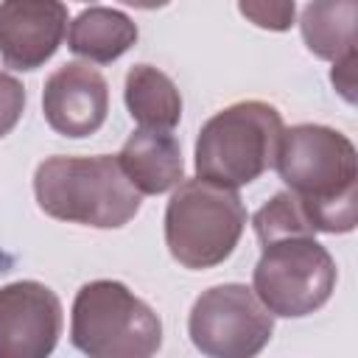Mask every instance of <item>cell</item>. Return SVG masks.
<instances>
[{
    "label": "cell",
    "mask_w": 358,
    "mask_h": 358,
    "mask_svg": "<svg viewBox=\"0 0 358 358\" xmlns=\"http://www.w3.org/2000/svg\"><path fill=\"white\" fill-rule=\"evenodd\" d=\"M274 168L299 199L313 232L355 229L358 157L347 134L319 123L282 129Z\"/></svg>",
    "instance_id": "obj_1"
},
{
    "label": "cell",
    "mask_w": 358,
    "mask_h": 358,
    "mask_svg": "<svg viewBox=\"0 0 358 358\" xmlns=\"http://www.w3.org/2000/svg\"><path fill=\"white\" fill-rule=\"evenodd\" d=\"M34 193L50 218L95 229L129 224L143 204V193L112 154L50 157L34 173Z\"/></svg>",
    "instance_id": "obj_2"
},
{
    "label": "cell",
    "mask_w": 358,
    "mask_h": 358,
    "mask_svg": "<svg viewBox=\"0 0 358 358\" xmlns=\"http://www.w3.org/2000/svg\"><path fill=\"white\" fill-rule=\"evenodd\" d=\"M282 115L266 101H241L215 112L196 140L199 179L241 187L266 173L280 148Z\"/></svg>",
    "instance_id": "obj_3"
},
{
    "label": "cell",
    "mask_w": 358,
    "mask_h": 358,
    "mask_svg": "<svg viewBox=\"0 0 358 358\" xmlns=\"http://www.w3.org/2000/svg\"><path fill=\"white\" fill-rule=\"evenodd\" d=\"M246 227V207L235 187L207 179L179 182L165 210V243L176 263L201 271L224 263Z\"/></svg>",
    "instance_id": "obj_4"
},
{
    "label": "cell",
    "mask_w": 358,
    "mask_h": 358,
    "mask_svg": "<svg viewBox=\"0 0 358 358\" xmlns=\"http://www.w3.org/2000/svg\"><path fill=\"white\" fill-rule=\"evenodd\" d=\"M70 338L92 358H148L162 344V322L123 282L92 280L73 299Z\"/></svg>",
    "instance_id": "obj_5"
},
{
    "label": "cell",
    "mask_w": 358,
    "mask_h": 358,
    "mask_svg": "<svg viewBox=\"0 0 358 358\" xmlns=\"http://www.w3.org/2000/svg\"><path fill=\"white\" fill-rule=\"evenodd\" d=\"M336 277V260L313 235H291L263 243L252 291L274 316L299 319L330 299Z\"/></svg>",
    "instance_id": "obj_6"
},
{
    "label": "cell",
    "mask_w": 358,
    "mask_h": 358,
    "mask_svg": "<svg viewBox=\"0 0 358 358\" xmlns=\"http://www.w3.org/2000/svg\"><path fill=\"white\" fill-rule=\"evenodd\" d=\"M190 341L199 352L213 358H249L257 355L271 333L274 313L257 294L241 282L207 288L190 308Z\"/></svg>",
    "instance_id": "obj_7"
},
{
    "label": "cell",
    "mask_w": 358,
    "mask_h": 358,
    "mask_svg": "<svg viewBox=\"0 0 358 358\" xmlns=\"http://www.w3.org/2000/svg\"><path fill=\"white\" fill-rule=\"evenodd\" d=\"M62 336V302L36 282L17 280L0 288V358H45Z\"/></svg>",
    "instance_id": "obj_8"
},
{
    "label": "cell",
    "mask_w": 358,
    "mask_h": 358,
    "mask_svg": "<svg viewBox=\"0 0 358 358\" xmlns=\"http://www.w3.org/2000/svg\"><path fill=\"white\" fill-rule=\"evenodd\" d=\"M42 112L53 131L64 137H90L106 120L109 84L84 62L62 64L45 81Z\"/></svg>",
    "instance_id": "obj_9"
},
{
    "label": "cell",
    "mask_w": 358,
    "mask_h": 358,
    "mask_svg": "<svg viewBox=\"0 0 358 358\" xmlns=\"http://www.w3.org/2000/svg\"><path fill=\"white\" fill-rule=\"evenodd\" d=\"M67 34L62 0H0V59L14 70L42 67Z\"/></svg>",
    "instance_id": "obj_10"
},
{
    "label": "cell",
    "mask_w": 358,
    "mask_h": 358,
    "mask_svg": "<svg viewBox=\"0 0 358 358\" xmlns=\"http://www.w3.org/2000/svg\"><path fill=\"white\" fill-rule=\"evenodd\" d=\"M117 162L129 182L148 196L165 193L182 182L185 162L173 134L157 129H137L120 148Z\"/></svg>",
    "instance_id": "obj_11"
},
{
    "label": "cell",
    "mask_w": 358,
    "mask_h": 358,
    "mask_svg": "<svg viewBox=\"0 0 358 358\" xmlns=\"http://www.w3.org/2000/svg\"><path fill=\"white\" fill-rule=\"evenodd\" d=\"M137 42V25L115 8H87L81 11L67 31V48L76 56H84L95 64H109L120 59Z\"/></svg>",
    "instance_id": "obj_12"
},
{
    "label": "cell",
    "mask_w": 358,
    "mask_h": 358,
    "mask_svg": "<svg viewBox=\"0 0 358 358\" xmlns=\"http://www.w3.org/2000/svg\"><path fill=\"white\" fill-rule=\"evenodd\" d=\"M355 22L358 0H310L302 11L299 28L316 59L338 62L355 53Z\"/></svg>",
    "instance_id": "obj_13"
},
{
    "label": "cell",
    "mask_w": 358,
    "mask_h": 358,
    "mask_svg": "<svg viewBox=\"0 0 358 358\" xmlns=\"http://www.w3.org/2000/svg\"><path fill=\"white\" fill-rule=\"evenodd\" d=\"M126 106L140 129L171 131L182 117L176 84L151 64H134L126 76Z\"/></svg>",
    "instance_id": "obj_14"
},
{
    "label": "cell",
    "mask_w": 358,
    "mask_h": 358,
    "mask_svg": "<svg viewBox=\"0 0 358 358\" xmlns=\"http://www.w3.org/2000/svg\"><path fill=\"white\" fill-rule=\"evenodd\" d=\"M255 235L263 243L277 241V238H291V235H313V227L299 204V199L291 190H280L255 213Z\"/></svg>",
    "instance_id": "obj_15"
},
{
    "label": "cell",
    "mask_w": 358,
    "mask_h": 358,
    "mask_svg": "<svg viewBox=\"0 0 358 358\" xmlns=\"http://www.w3.org/2000/svg\"><path fill=\"white\" fill-rule=\"evenodd\" d=\"M241 14L266 31H288L294 25V0H238Z\"/></svg>",
    "instance_id": "obj_16"
},
{
    "label": "cell",
    "mask_w": 358,
    "mask_h": 358,
    "mask_svg": "<svg viewBox=\"0 0 358 358\" xmlns=\"http://www.w3.org/2000/svg\"><path fill=\"white\" fill-rule=\"evenodd\" d=\"M22 109H25V90H22V84L14 76L0 73V137H6L20 123Z\"/></svg>",
    "instance_id": "obj_17"
},
{
    "label": "cell",
    "mask_w": 358,
    "mask_h": 358,
    "mask_svg": "<svg viewBox=\"0 0 358 358\" xmlns=\"http://www.w3.org/2000/svg\"><path fill=\"white\" fill-rule=\"evenodd\" d=\"M355 64H358V53H350V56L333 62V73H330L333 87L341 92V98L347 103L355 101Z\"/></svg>",
    "instance_id": "obj_18"
},
{
    "label": "cell",
    "mask_w": 358,
    "mask_h": 358,
    "mask_svg": "<svg viewBox=\"0 0 358 358\" xmlns=\"http://www.w3.org/2000/svg\"><path fill=\"white\" fill-rule=\"evenodd\" d=\"M126 6H134V8H162L168 0H123Z\"/></svg>",
    "instance_id": "obj_19"
}]
</instances>
